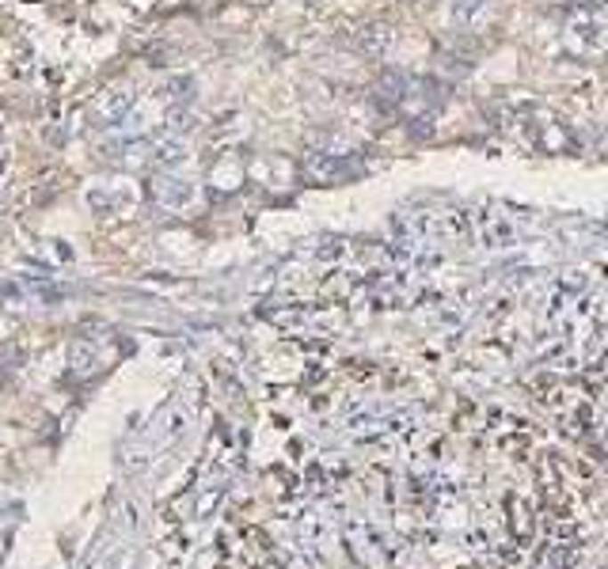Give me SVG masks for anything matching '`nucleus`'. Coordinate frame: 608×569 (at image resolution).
<instances>
[{
	"instance_id": "7ed1b4c3",
	"label": "nucleus",
	"mask_w": 608,
	"mask_h": 569,
	"mask_svg": "<svg viewBox=\"0 0 608 569\" xmlns=\"http://www.w3.org/2000/svg\"><path fill=\"white\" fill-rule=\"evenodd\" d=\"M487 239H502V247H510V239H514V228L506 224L499 212H494V217L487 220Z\"/></svg>"
},
{
	"instance_id": "f03ea898",
	"label": "nucleus",
	"mask_w": 608,
	"mask_h": 569,
	"mask_svg": "<svg viewBox=\"0 0 608 569\" xmlns=\"http://www.w3.org/2000/svg\"><path fill=\"white\" fill-rule=\"evenodd\" d=\"M483 8H487V0H452V20H457V23H472Z\"/></svg>"
},
{
	"instance_id": "f257e3e1",
	"label": "nucleus",
	"mask_w": 608,
	"mask_h": 569,
	"mask_svg": "<svg viewBox=\"0 0 608 569\" xmlns=\"http://www.w3.org/2000/svg\"><path fill=\"white\" fill-rule=\"evenodd\" d=\"M358 42H361V50H365V53L385 57V53H388V46H392V31H388V27H380V23L361 27V31H358Z\"/></svg>"
}]
</instances>
